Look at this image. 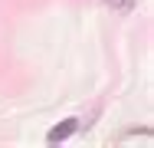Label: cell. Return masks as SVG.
Returning a JSON list of instances; mask_svg holds the SVG:
<instances>
[{"label":"cell","mask_w":154,"mask_h":148,"mask_svg":"<svg viewBox=\"0 0 154 148\" xmlns=\"http://www.w3.org/2000/svg\"><path fill=\"white\" fill-rule=\"evenodd\" d=\"M105 7L115 10V13H131L134 10V0H105Z\"/></svg>","instance_id":"2"},{"label":"cell","mask_w":154,"mask_h":148,"mask_svg":"<svg viewBox=\"0 0 154 148\" xmlns=\"http://www.w3.org/2000/svg\"><path fill=\"white\" fill-rule=\"evenodd\" d=\"M75 128H79V118H66L62 125H56V128L46 135V142H49V145H59V142H66V138H69Z\"/></svg>","instance_id":"1"}]
</instances>
